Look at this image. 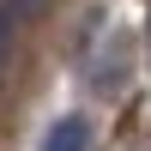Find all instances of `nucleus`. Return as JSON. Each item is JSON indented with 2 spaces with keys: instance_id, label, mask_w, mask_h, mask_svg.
<instances>
[{
  "instance_id": "nucleus-1",
  "label": "nucleus",
  "mask_w": 151,
  "mask_h": 151,
  "mask_svg": "<svg viewBox=\"0 0 151 151\" xmlns=\"http://www.w3.org/2000/svg\"><path fill=\"white\" fill-rule=\"evenodd\" d=\"M42 151H91V127H85L79 115L55 121V127H48V139H42Z\"/></svg>"
},
{
  "instance_id": "nucleus-2",
  "label": "nucleus",
  "mask_w": 151,
  "mask_h": 151,
  "mask_svg": "<svg viewBox=\"0 0 151 151\" xmlns=\"http://www.w3.org/2000/svg\"><path fill=\"white\" fill-rule=\"evenodd\" d=\"M0 12H6L12 24H24V18H36V12H42V0H6Z\"/></svg>"
}]
</instances>
